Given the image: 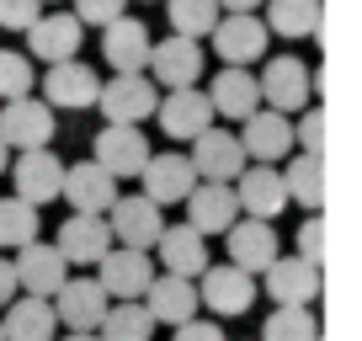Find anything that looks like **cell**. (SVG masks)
<instances>
[{"instance_id": "obj_26", "label": "cell", "mask_w": 362, "mask_h": 341, "mask_svg": "<svg viewBox=\"0 0 362 341\" xmlns=\"http://www.w3.org/2000/svg\"><path fill=\"white\" fill-rule=\"evenodd\" d=\"M144 315L155 320V325H187V320H197V283H187V277H155V283L144 288Z\"/></svg>"}, {"instance_id": "obj_19", "label": "cell", "mask_w": 362, "mask_h": 341, "mask_svg": "<svg viewBox=\"0 0 362 341\" xmlns=\"http://www.w3.org/2000/svg\"><path fill=\"white\" fill-rule=\"evenodd\" d=\"M54 250L64 256V267H96L107 250H112V229H107V219H96V214H75V219L59 224Z\"/></svg>"}, {"instance_id": "obj_2", "label": "cell", "mask_w": 362, "mask_h": 341, "mask_svg": "<svg viewBox=\"0 0 362 341\" xmlns=\"http://www.w3.org/2000/svg\"><path fill=\"white\" fill-rule=\"evenodd\" d=\"M96 107H102L107 123L139 128L144 117H155V107H160L155 80H149V75H112V80H102V91H96Z\"/></svg>"}, {"instance_id": "obj_14", "label": "cell", "mask_w": 362, "mask_h": 341, "mask_svg": "<svg viewBox=\"0 0 362 341\" xmlns=\"http://www.w3.org/2000/svg\"><path fill=\"white\" fill-rule=\"evenodd\" d=\"M11 272H16V288H27V299H54L59 288H64L69 267H64V256H59L48 240H33V245L16 250Z\"/></svg>"}, {"instance_id": "obj_16", "label": "cell", "mask_w": 362, "mask_h": 341, "mask_svg": "<svg viewBox=\"0 0 362 341\" xmlns=\"http://www.w3.org/2000/svg\"><path fill=\"white\" fill-rule=\"evenodd\" d=\"M208 37H214V54L224 59V69H245L267 54L272 33L261 27V16H218V27Z\"/></svg>"}, {"instance_id": "obj_20", "label": "cell", "mask_w": 362, "mask_h": 341, "mask_svg": "<svg viewBox=\"0 0 362 341\" xmlns=\"http://www.w3.org/2000/svg\"><path fill=\"white\" fill-rule=\"evenodd\" d=\"M155 250H160V267H165L170 277H187V283H197V277L208 272V240L197 235L192 224H165L160 229V240H155Z\"/></svg>"}, {"instance_id": "obj_42", "label": "cell", "mask_w": 362, "mask_h": 341, "mask_svg": "<svg viewBox=\"0 0 362 341\" xmlns=\"http://www.w3.org/2000/svg\"><path fill=\"white\" fill-rule=\"evenodd\" d=\"M16 294H22V288H16V272H11V262H6V256H0V309L11 304Z\"/></svg>"}, {"instance_id": "obj_46", "label": "cell", "mask_w": 362, "mask_h": 341, "mask_svg": "<svg viewBox=\"0 0 362 341\" xmlns=\"http://www.w3.org/2000/svg\"><path fill=\"white\" fill-rule=\"evenodd\" d=\"M0 341H6V336H0Z\"/></svg>"}, {"instance_id": "obj_40", "label": "cell", "mask_w": 362, "mask_h": 341, "mask_svg": "<svg viewBox=\"0 0 362 341\" xmlns=\"http://www.w3.org/2000/svg\"><path fill=\"white\" fill-rule=\"evenodd\" d=\"M298 262H309V267L325 262V224L320 219H304V229H298Z\"/></svg>"}, {"instance_id": "obj_45", "label": "cell", "mask_w": 362, "mask_h": 341, "mask_svg": "<svg viewBox=\"0 0 362 341\" xmlns=\"http://www.w3.org/2000/svg\"><path fill=\"white\" fill-rule=\"evenodd\" d=\"M64 341H96V336H75V330H69V336H64Z\"/></svg>"}, {"instance_id": "obj_33", "label": "cell", "mask_w": 362, "mask_h": 341, "mask_svg": "<svg viewBox=\"0 0 362 341\" xmlns=\"http://www.w3.org/2000/svg\"><path fill=\"white\" fill-rule=\"evenodd\" d=\"M155 336V320L144 315V304H107L96 341H149Z\"/></svg>"}, {"instance_id": "obj_43", "label": "cell", "mask_w": 362, "mask_h": 341, "mask_svg": "<svg viewBox=\"0 0 362 341\" xmlns=\"http://www.w3.org/2000/svg\"><path fill=\"white\" fill-rule=\"evenodd\" d=\"M256 6H267V0H218L224 16H256Z\"/></svg>"}, {"instance_id": "obj_35", "label": "cell", "mask_w": 362, "mask_h": 341, "mask_svg": "<svg viewBox=\"0 0 362 341\" xmlns=\"http://www.w3.org/2000/svg\"><path fill=\"white\" fill-rule=\"evenodd\" d=\"M37 240V208L22 197H0V250H22Z\"/></svg>"}, {"instance_id": "obj_18", "label": "cell", "mask_w": 362, "mask_h": 341, "mask_svg": "<svg viewBox=\"0 0 362 341\" xmlns=\"http://www.w3.org/2000/svg\"><path fill=\"white\" fill-rule=\"evenodd\" d=\"M235 203L245 208V219H261V224H272V219L288 208V187H283V170L277 166H245L235 176Z\"/></svg>"}, {"instance_id": "obj_21", "label": "cell", "mask_w": 362, "mask_h": 341, "mask_svg": "<svg viewBox=\"0 0 362 341\" xmlns=\"http://www.w3.org/2000/svg\"><path fill=\"white\" fill-rule=\"evenodd\" d=\"M160 117V134L181 139V144H192L203 128H214V107H208V96L197 91V86H187V91H165L155 107Z\"/></svg>"}, {"instance_id": "obj_4", "label": "cell", "mask_w": 362, "mask_h": 341, "mask_svg": "<svg viewBox=\"0 0 362 341\" xmlns=\"http://www.w3.org/2000/svg\"><path fill=\"white\" fill-rule=\"evenodd\" d=\"M107 214H112V219H107V229H112V240H117L123 250H155L160 229H165V208H155L144 192L117 197Z\"/></svg>"}, {"instance_id": "obj_1", "label": "cell", "mask_w": 362, "mask_h": 341, "mask_svg": "<svg viewBox=\"0 0 362 341\" xmlns=\"http://www.w3.org/2000/svg\"><path fill=\"white\" fill-rule=\"evenodd\" d=\"M261 86V107H272V112H304L309 96H315V75H309V64L298 54H283V59H267V69L256 75Z\"/></svg>"}, {"instance_id": "obj_27", "label": "cell", "mask_w": 362, "mask_h": 341, "mask_svg": "<svg viewBox=\"0 0 362 341\" xmlns=\"http://www.w3.org/2000/svg\"><path fill=\"white\" fill-rule=\"evenodd\" d=\"M80 37H86V27H80L69 11H43L33 27H27V48H33L43 64H64V59H75Z\"/></svg>"}, {"instance_id": "obj_44", "label": "cell", "mask_w": 362, "mask_h": 341, "mask_svg": "<svg viewBox=\"0 0 362 341\" xmlns=\"http://www.w3.org/2000/svg\"><path fill=\"white\" fill-rule=\"evenodd\" d=\"M6 166H11V149H6V144H0V176H6Z\"/></svg>"}, {"instance_id": "obj_13", "label": "cell", "mask_w": 362, "mask_h": 341, "mask_svg": "<svg viewBox=\"0 0 362 341\" xmlns=\"http://www.w3.org/2000/svg\"><path fill=\"white\" fill-rule=\"evenodd\" d=\"M90 160L112 176V182H123V176H139L149 160V139L139 134V128H123V123H107L102 134H96V149H90Z\"/></svg>"}, {"instance_id": "obj_37", "label": "cell", "mask_w": 362, "mask_h": 341, "mask_svg": "<svg viewBox=\"0 0 362 341\" xmlns=\"http://www.w3.org/2000/svg\"><path fill=\"white\" fill-rule=\"evenodd\" d=\"M325 112L320 107H304L298 112V123H293V144H304V155H325Z\"/></svg>"}, {"instance_id": "obj_8", "label": "cell", "mask_w": 362, "mask_h": 341, "mask_svg": "<svg viewBox=\"0 0 362 341\" xmlns=\"http://www.w3.org/2000/svg\"><path fill=\"white\" fill-rule=\"evenodd\" d=\"M48 304H54V320H64L75 336H96V325H102V315H107L112 299L102 294L96 277H64V288H59Z\"/></svg>"}, {"instance_id": "obj_41", "label": "cell", "mask_w": 362, "mask_h": 341, "mask_svg": "<svg viewBox=\"0 0 362 341\" xmlns=\"http://www.w3.org/2000/svg\"><path fill=\"white\" fill-rule=\"evenodd\" d=\"M170 341H229V336L218 330V320H187V325H176Z\"/></svg>"}, {"instance_id": "obj_30", "label": "cell", "mask_w": 362, "mask_h": 341, "mask_svg": "<svg viewBox=\"0 0 362 341\" xmlns=\"http://www.w3.org/2000/svg\"><path fill=\"white\" fill-rule=\"evenodd\" d=\"M283 187H288V203L320 214V208H325V160L320 155H293L283 166Z\"/></svg>"}, {"instance_id": "obj_29", "label": "cell", "mask_w": 362, "mask_h": 341, "mask_svg": "<svg viewBox=\"0 0 362 341\" xmlns=\"http://www.w3.org/2000/svg\"><path fill=\"white\" fill-rule=\"evenodd\" d=\"M59 320H54V304L48 299H11L6 315H0V336L6 341H54Z\"/></svg>"}, {"instance_id": "obj_25", "label": "cell", "mask_w": 362, "mask_h": 341, "mask_svg": "<svg viewBox=\"0 0 362 341\" xmlns=\"http://www.w3.org/2000/svg\"><path fill=\"white\" fill-rule=\"evenodd\" d=\"M203 96L214 107V117H229V123H245L250 112H261V86L250 69H218Z\"/></svg>"}, {"instance_id": "obj_3", "label": "cell", "mask_w": 362, "mask_h": 341, "mask_svg": "<svg viewBox=\"0 0 362 341\" xmlns=\"http://www.w3.org/2000/svg\"><path fill=\"white\" fill-rule=\"evenodd\" d=\"M192 176H203V182L214 187H229L240 176V170L250 166L245 149H240V134H229V128H203V134L192 139Z\"/></svg>"}, {"instance_id": "obj_15", "label": "cell", "mask_w": 362, "mask_h": 341, "mask_svg": "<svg viewBox=\"0 0 362 341\" xmlns=\"http://www.w3.org/2000/svg\"><path fill=\"white\" fill-rule=\"evenodd\" d=\"M59 197H69V208H75V214H96V219H102L123 192H117V182L96 166V160H80V166H64Z\"/></svg>"}, {"instance_id": "obj_7", "label": "cell", "mask_w": 362, "mask_h": 341, "mask_svg": "<svg viewBox=\"0 0 362 341\" xmlns=\"http://www.w3.org/2000/svg\"><path fill=\"white\" fill-rule=\"evenodd\" d=\"M149 80H160L165 91H187L203 80V48L192 37H160L149 43V64H144Z\"/></svg>"}, {"instance_id": "obj_36", "label": "cell", "mask_w": 362, "mask_h": 341, "mask_svg": "<svg viewBox=\"0 0 362 341\" xmlns=\"http://www.w3.org/2000/svg\"><path fill=\"white\" fill-rule=\"evenodd\" d=\"M33 86H37L33 59L16 54V48H0V102H22Z\"/></svg>"}, {"instance_id": "obj_28", "label": "cell", "mask_w": 362, "mask_h": 341, "mask_svg": "<svg viewBox=\"0 0 362 341\" xmlns=\"http://www.w3.org/2000/svg\"><path fill=\"white\" fill-rule=\"evenodd\" d=\"M235 219H240L235 187H214V182H203V187H192V192H187V224H192L203 240H208V235H224Z\"/></svg>"}, {"instance_id": "obj_32", "label": "cell", "mask_w": 362, "mask_h": 341, "mask_svg": "<svg viewBox=\"0 0 362 341\" xmlns=\"http://www.w3.org/2000/svg\"><path fill=\"white\" fill-rule=\"evenodd\" d=\"M165 16H170V37H208L218 27V0H165Z\"/></svg>"}, {"instance_id": "obj_10", "label": "cell", "mask_w": 362, "mask_h": 341, "mask_svg": "<svg viewBox=\"0 0 362 341\" xmlns=\"http://www.w3.org/2000/svg\"><path fill=\"white\" fill-rule=\"evenodd\" d=\"M48 139H54V107L33 102V96H22V102H6L0 107V144L6 149H48Z\"/></svg>"}, {"instance_id": "obj_24", "label": "cell", "mask_w": 362, "mask_h": 341, "mask_svg": "<svg viewBox=\"0 0 362 341\" xmlns=\"http://www.w3.org/2000/svg\"><path fill=\"white\" fill-rule=\"evenodd\" d=\"M320 267H309V262H298V256H277V262L261 272V288L272 294V304H315V294H320Z\"/></svg>"}, {"instance_id": "obj_17", "label": "cell", "mask_w": 362, "mask_h": 341, "mask_svg": "<svg viewBox=\"0 0 362 341\" xmlns=\"http://www.w3.org/2000/svg\"><path fill=\"white\" fill-rule=\"evenodd\" d=\"M224 245H229V267H240L245 277L267 272L283 250H277V229L261 224V219H240V224L224 229Z\"/></svg>"}, {"instance_id": "obj_38", "label": "cell", "mask_w": 362, "mask_h": 341, "mask_svg": "<svg viewBox=\"0 0 362 341\" xmlns=\"http://www.w3.org/2000/svg\"><path fill=\"white\" fill-rule=\"evenodd\" d=\"M75 16L80 27H107V22H117V16H128V0H75Z\"/></svg>"}, {"instance_id": "obj_39", "label": "cell", "mask_w": 362, "mask_h": 341, "mask_svg": "<svg viewBox=\"0 0 362 341\" xmlns=\"http://www.w3.org/2000/svg\"><path fill=\"white\" fill-rule=\"evenodd\" d=\"M37 16H43V0H0V27L11 33H27Z\"/></svg>"}, {"instance_id": "obj_12", "label": "cell", "mask_w": 362, "mask_h": 341, "mask_svg": "<svg viewBox=\"0 0 362 341\" xmlns=\"http://www.w3.org/2000/svg\"><path fill=\"white\" fill-rule=\"evenodd\" d=\"M96 91H102V75L86 64V59H64V64H48L43 75V107H96Z\"/></svg>"}, {"instance_id": "obj_5", "label": "cell", "mask_w": 362, "mask_h": 341, "mask_svg": "<svg viewBox=\"0 0 362 341\" xmlns=\"http://www.w3.org/2000/svg\"><path fill=\"white\" fill-rule=\"evenodd\" d=\"M6 176H11L16 197H22L27 208H43L59 197V182H64V160L54 155V149H22V155L6 166Z\"/></svg>"}, {"instance_id": "obj_22", "label": "cell", "mask_w": 362, "mask_h": 341, "mask_svg": "<svg viewBox=\"0 0 362 341\" xmlns=\"http://www.w3.org/2000/svg\"><path fill=\"white\" fill-rule=\"evenodd\" d=\"M197 304H208L214 315H245L256 304V277H245L240 267H208L197 277Z\"/></svg>"}, {"instance_id": "obj_9", "label": "cell", "mask_w": 362, "mask_h": 341, "mask_svg": "<svg viewBox=\"0 0 362 341\" xmlns=\"http://www.w3.org/2000/svg\"><path fill=\"white\" fill-rule=\"evenodd\" d=\"M240 149H245L250 166H277V160L293 155V123H288L283 112L261 107V112H250L245 128H240Z\"/></svg>"}, {"instance_id": "obj_31", "label": "cell", "mask_w": 362, "mask_h": 341, "mask_svg": "<svg viewBox=\"0 0 362 341\" xmlns=\"http://www.w3.org/2000/svg\"><path fill=\"white\" fill-rule=\"evenodd\" d=\"M261 27L277 37H309L320 33V0H267Z\"/></svg>"}, {"instance_id": "obj_47", "label": "cell", "mask_w": 362, "mask_h": 341, "mask_svg": "<svg viewBox=\"0 0 362 341\" xmlns=\"http://www.w3.org/2000/svg\"><path fill=\"white\" fill-rule=\"evenodd\" d=\"M315 341H320V336H315Z\"/></svg>"}, {"instance_id": "obj_34", "label": "cell", "mask_w": 362, "mask_h": 341, "mask_svg": "<svg viewBox=\"0 0 362 341\" xmlns=\"http://www.w3.org/2000/svg\"><path fill=\"white\" fill-rule=\"evenodd\" d=\"M315 336H320V325L304 304H277L267 315V325H261V341H315Z\"/></svg>"}, {"instance_id": "obj_11", "label": "cell", "mask_w": 362, "mask_h": 341, "mask_svg": "<svg viewBox=\"0 0 362 341\" xmlns=\"http://www.w3.org/2000/svg\"><path fill=\"white\" fill-rule=\"evenodd\" d=\"M139 182H144V197L155 208H170V203H187V192L197 187V176H192V160L181 155V149H165V155L144 160Z\"/></svg>"}, {"instance_id": "obj_23", "label": "cell", "mask_w": 362, "mask_h": 341, "mask_svg": "<svg viewBox=\"0 0 362 341\" xmlns=\"http://www.w3.org/2000/svg\"><path fill=\"white\" fill-rule=\"evenodd\" d=\"M102 54L112 64V75H144L149 64V27L139 16H117L102 27Z\"/></svg>"}, {"instance_id": "obj_6", "label": "cell", "mask_w": 362, "mask_h": 341, "mask_svg": "<svg viewBox=\"0 0 362 341\" xmlns=\"http://www.w3.org/2000/svg\"><path fill=\"white\" fill-rule=\"evenodd\" d=\"M96 283H102L107 299L134 304V299H144V288L155 283V262H149V250H123V245H112L102 262H96Z\"/></svg>"}]
</instances>
